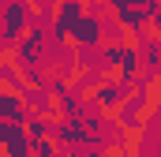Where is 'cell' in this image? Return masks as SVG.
Wrapping results in <instances>:
<instances>
[{
	"mask_svg": "<svg viewBox=\"0 0 161 157\" xmlns=\"http://www.w3.org/2000/svg\"><path fill=\"white\" fill-rule=\"evenodd\" d=\"M19 26H23V4H11L8 8V38L19 34Z\"/></svg>",
	"mask_w": 161,
	"mask_h": 157,
	"instance_id": "7a4b0ae2",
	"label": "cell"
},
{
	"mask_svg": "<svg viewBox=\"0 0 161 157\" xmlns=\"http://www.w3.org/2000/svg\"><path fill=\"white\" fill-rule=\"evenodd\" d=\"M0 135H4V146H8V154H15V157H26V146H23V135H19L15 127L0 123Z\"/></svg>",
	"mask_w": 161,
	"mask_h": 157,
	"instance_id": "6da1fadb",
	"label": "cell"
}]
</instances>
